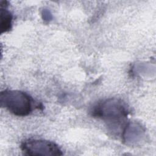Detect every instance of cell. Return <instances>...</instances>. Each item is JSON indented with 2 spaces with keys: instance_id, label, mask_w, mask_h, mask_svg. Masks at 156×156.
Listing matches in <instances>:
<instances>
[{
  "instance_id": "obj_1",
  "label": "cell",
  "mask_w": 156,
  "mask_h": 156,
  "mask_svg": "<svg viewBox=\"0 0 156 156\" xmlns=\"http://www.w3.org/2000/svg\"><path fill=\"white\" fill-rule=\"evenodd\" d=\"M91 115L106 122L108 126L118 129L126 121L129 110L127 104L118 98H108L95 104L91 110Z\"/></svg>"
},
{
  "instance_id": "obj_2",
  "label": "cell",
  "mask_w": 156,
  "mask_h": 156,
  "mask_svg": "<svg viewBox=\"0 0 156 156\" xmlns=\"http://www.w3.org/2000/svg\"><path fill=\"white\" fill-rule=\"evenodd\" d=\"M34 102L26 93L16 90H5L0 94L1 107L18 116L29 115L33 110Z\"/></svg>"
},
{
  "instance_id": "obj_3",
  "label": "cell",
  "mask_w": 156,
  "mask_h": 156,
  "mask_svg": "<svg viewBox=\"0 0 156 156\" xmlns=\"http://www.w3.org/2000/svg\"><path fill=\"white\" fill-rule=\"evenodd\" d=\"M21 149L28 155L59 156L63 155L62 150L52 141L41 139H28L21 144Z\"/></svg>"
},
{
  "instance_id": "obj_4",
  "label": "cell",
  "mask_w": 156,
  "mask_h": 156,
  "mask_svg": "<svg viewBox=\"0 0 156 156\" xmlns=\"http://www.w3.org/2000/svg\"><path fill=\"white\" fill-rule=\"evenodd\" d=\"M143 132L141 126H139L135 123H129L126 125L122 136L126 141H138V140L141 137Z\"/></svg>"
},
{
  "instance_id": "obj_5",
  "label": "cell",
  "mask_w": 156,
  "mask_h": 156,
  "mask_svg": "<svg viewBox=\"0 0 156 156\" xmlns=\"http://www.w3.org/2000/svg\"><path fill=\"white\" fill-rule=\"evenodd\" d=\"M0 17L1 33L2 34L9 31L12 26L13 16L12 13L7 10V8H1Z\"/></svg>"
},
{
  "instance_id": "obj_6",
  "label": "cell",
  "mask_w": 156,
  "mask_h": 156,
  "mask_svg": "<svg viewBox=\"0 0 156 156\" xmlns=\"http://www.w3.org/2000/svg\"><path fill=\"white\" fill-rule=\"evenodd\" d=\"M42 18L44 21H49L52 19V15L47 9H44L41 13Z\"/></svg>"
}]
</instances>
